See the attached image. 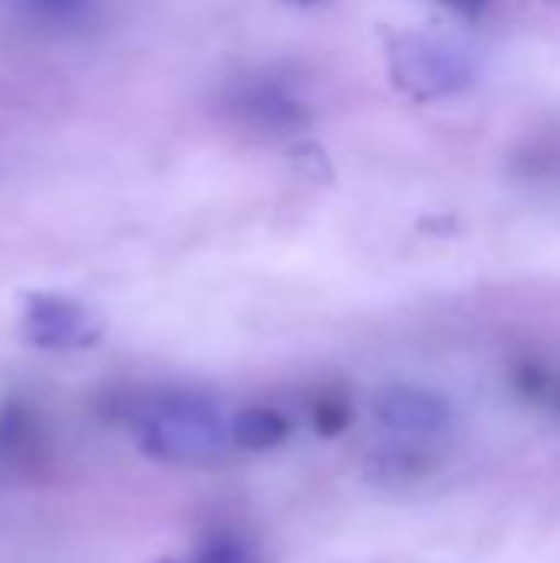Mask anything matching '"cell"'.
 <instances>
[{
	"instance_id": "cell-1",
	"label": "cell",
	"mask_w": 560,
	"mask_h": 563,
	"mask_svg": "<svg viewBox=\"0 0 560 563\" xmlns=\"http://www.w3.org/2000/svg\"><path fill=\"white\" fill-rule=\"evenodd\" d=\"M132 432L152 459L178 465L218 462L234 435L215 399L195 389H152L125 409Z\"/></svg>"
},
{
	"instance_id": "cell-2",
	"label": "cell",
	"mask_w": 560,
	"mask_h": 563,
	"mask_svg": "<svg viewBox=\"0 0 560 563\" xmlns=\"http://www.w3.org/2000/svg\"><path fill=\"white\" fill-rule=\"evenodd\" d=\"M389 73L416 99H442L475 82V59L439 36H399L389 49Z\"/></svg>"
},
{
	"instance_id": "cell-3",
	"label": "cell",
	"mask_w": 560,
	"mask_h": 563,
	"mask_svg": "<svg viewBox=\"0 0 560 563\" xmlns=\"http://www.w3.org/2000/svg\"><path fill=\"white\" fill-rule=\"evenodd\" d=\"M224 109L238 125L257 135H290L310 122L304 99L274 76L238 79L224 92Z\"/></svg>"
},
{
	"instance_id": "cell-4",
	"label": "cell",
	"mask_w": 560,
	"mask_h": 563,
	"mask_svg": "<svg viewBox=\"0 0 560 563\" xmlns=\"http://www.w3.org/2000/svg\"><path fill=\"white\" fill-rule=\"evenodd\" d=\"M23 340L50 353H79L99 343L102 323L79 300L59 294H33L23 307Z\"/></svg>"
},
{
	"instance_id": "cell-5",
	"label": "cell",
	"mask_w": 560,
	"mask_h": 563,
	"mask_svg": "<svg viewBox=\"0 0 560 563\" xmlns=\"http://www.w3.org/2000/svg\"><path fill=\"white\" fill-rule=\"evenodd\" d=\"M373 416L399 439H436L449 429L452 409L432 389L393 383L373 396Z\"/></svg>"
},
{
	"instance_id": "cell-6",
	"label": "cell",
	"mask_w": 560,
	"mask_h": 563,
	"mask_svg": "<svg viewBox=\"0 0 560 563\" xmlns=\"http://www.w3.org/2000/svg\"><path fill=\"white\" fill-rule=\"evenodd\" d=\"M290 426L281 412L267 409V406H251L244 409L234 422H231V435H234V445L241 449H251V452H264V449H274L287 439Z\"/></svg>"
},
{
	"instance_id": "cell-7",
	"label": "cell",
	"mask_w": 560,
	"mask_h": 563,
	"mask_svg": "<svg viewBox=\"0 0 560 563\" xmlns=\"http://www.w3.org/2000/svg\"><path fill=\"white\" fill-rule=\"evenodd\" d=\"M178 563H254L251 551L238 541H211L201 551H195L188 561Z\"/></svg>"
},
{
	"instance_id": "cell-8",
	"label": "cell",
	"mask_w": 560,
	"mask_h": 563,
	"mask_svg": "<svg viewBox=\"0 0 560 563\" xmlns=\"http://www.w3.org/2000/svg\"><path fill=\"white\" fill-rule=\"evenodd\" d=\"M17 3L40 20H66L76 16L89 0H17Z\"/></svg>"
},
{
	"instance_id": "cell-9",
	"label": "cell",
	"mask_w": 560,
	"mask_h": 563,
	"mask_svg": "<svg viewBox=\"0 0 560 563\" xmlns=\"http://www.w3.org/2000/svg\"><path fill=\"white\" fill-rule=\"evenodd\" d=\"M347 422H350V409H347L343 402H323V406H317V429H320V432L333 435V432H340Z\"/></svg>"
},
{
	"instance_id": "cell-10",
	"label": "cell",
	"mask_w": 560,
	"mask_h": 563,
	"mask_svg": "<svg viewBox=\"0 0 560 563\" xmlns=\"http://www.w3.org/2000/svg\"><path fill=\"white\" fill-rule=\"evenodd\" d=\"M436 3H442V7H452V10H459V13H482L492 0H436Z\"/></svg>"
},
{
	"instance_id": "cell-11",
	"label": "cell",
	"mask_w": 560,
	"mask_h": 563,
	"mask_svg": "<svg viewBox=\"0 0 560 563\" xmlns=\"http://www.w3.org/2000/svg\"><path fill=\"white\" fill-rule=\"evenodd\" d=\"M290 3H317V0H290Z\"/></svg>"
},
{
	"instance_id": "cell-12",
	"label": "cell",
	"mask_w": 560,
	"mask_h": 563,
	"mask_svg": "<svg viewBox=\"0 0 560 563\" xmlns=\"http://www.w3.org/2000/svg\"><path fill=\"white\" fill-rule=\"evenodd\" d=\"M545 3H560V0H545Z\"/></svg>"
}]
</instances>
